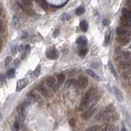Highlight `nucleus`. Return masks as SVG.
<instances>
[{"label": "nucleus", "mask_w": 131, "mask_h": 131, "mask_svg": "<svg viewBox=\"0 0 131 131\" xmlns=\"http://www.w3.org/2000/svg\"><path fill=\"white\" fill-rule=\"evenodd\" d=\"M98 99V96L97 94V90L93 88H89V89L85 93L83 98H82L79 110L82 111V110L87 109L88 107H92L91 106V103H92L93 102H97Z\"/></svg>", "instance_id": "obj_1"}, {"label": "nucleus", "mask_w": 131, "mask_h": 131, "mask_svg": "<svg viewBox=\"0 0 131 131\" xmlns=\"http://www.w3.org/2000/svg\"><path fill=\"white\" fill-rule=\"evenodd\" d=\"M98 106H92L89 107L88 109H86L83 113L81 114V119L83 120H88L92 117L98 111Z\"/></svg>", "instance_id": "obj_2"}, {"label": "nucleus", "mask_w": 131, "mask_h": 131, "mask_svg": "<svg viewBox=\"0 0 131 131\" xmlns=\"http://www.w3.org/2000/svg\"><path fill=\"white\" fill-rule=\"evenodd\" d=\"M46 84L49 88L52 89L53 92H57L59 87V84L56 80V79L53 76H48L46 79Z\"/></svg>", "instance_id": "obj_3"}, {"label": "nucleus", "mask_w": 131, "mask_h": 131, "mask_svg": "<svg viewBox=\"0 0 131 131\" xmlns=\"http://www.w3.org/2000/svg\"><path fill=\"white\" fill-rule=\"evenodd\" d=\"M76 84L79 88H85L87 87L88 85V79L87 78V77L81 76L79 77L78 79H77Z\"/></svg>", "instance_id": "obj_4"}, {"label": "nucleus", "mask_w": 131, "mask_h": 131, "mask_svg": "<svg viewBox=\"0 0 131 131\" xmlns=\"http://www.w3.org/2000/svg\"><path fill=\"white\" fill-rule=\"evenodd\" d=\"M117 41L120 43L121 45L123 46H125L130 43V39L127 34H125V35H120L117 37Z\"/></svg>", "instance_id": "obj_5"}, {"label": "nucleus", "mask_w": 131, "mask_h": 131, "mask_svg": "<svg viewBox=\"0 0 131 131\" xmlns=\"http://www.w3.org/2000/svg\"><path fill=\"white\" fill-rule=\"evenodd\" d=\"M114 125H111L109 123H105L102 125L100 126V129L98 131H116V129H115Z\"/></svg>", "instance_id": "obj_6"}, {"label": "nucleus", "mask_w": 131, "mask_h": 131, "mask_svg": "<svg viewBox=\"0 0 131 131\" xmlns=\"http://www.w3.org/2000/svg\"><path fill=\"white\" fill-rule=\"evenodd\" d=\"M47 57H48V58H49V59L55 60L58 57V52L54 48L49 49L48 52H47Z\"/></svg>", "instance_id": "obj_7"}, {"label": "nucleus", "mask_w": 131, "mask_h": 131, "mask_svg": "<svg viewBox=\"0 0 131 131\" xmlns=\"http://www.w3.org/2000/svg\"><path fill=\"white\" fill-rule=\"evenodd\" d=\"M37 89H38L39 92L44 97H47V98L50 97V93L48 92V90L47 89L46 87L44 85H39L38 87H37Z\"/></svg>", "instance_id": "obj_8"}, {"label": "nucleus", "mask_w": 131, "mask_h": 131, "mask_svg": "<svg viewBox=\"0 0 131 131\" xmlns=\"http://www.w3.org/2000/svg\"><path fill=\"white\" fill-rule=\"evenodd\" d=\"M27 83H28V80L26 79H20V80L17 82V84H16V91H17V92H19V91L22 90L23 88L26 86Z\"/></svg>", "instance_id": "obj_9"}, {"label": "nucleus", "mask_w": 131, "mask_h": 131, "mask_svg": "<svg viewBox=\"0 0 131 131\" xmlns=\"http://www.w3.org/2000/svg\"><path fill=\"white\" fill-rule=\"evenodd\" d=\"M113 91H114L115 96H116V98H117L119 101H123L124 96H123V93H121V91L117 87H116V86H114L113 87Z\"/></svg>", "instance_id": "obj_10"}, {"label": "nucleus", "mask_w": 131, "mask_h": 131, "mask_svg": "<svg viewBox=\"0 0 131 131\" xmlns=\"http://www.w3.org/2000/svg\"><path fill=\"white\" fill-rule=\"evenodd\" d=\"M77 44H78V45L80 46L81 48H85L86 45H87V44H88V40L85 37L81 36L77 39Z\"/></svg>", "instance_id": "obj_11"}, {"label": "nucleus", "mask_w": 131, "mask_h": 131, "mask_svg": "<svg viewBox=\"0 0 131 131\" xmlns=\"http://www.w3.org/2000/svg\"><path fill=\"white\" fill-rule=\"evenodd\" d=\"M116 34H118V36H120V35H125V34H127L128 33H129V30L126 29V28L125 27H117L116 28Z\"/></svg>", "instance_id": "obj_12"}, {"label": "nucleus", "mask_w": 131, "mask_h": 131, "mask_svg": "<svg viewBox=\"0 0 131 131\" xmlns=\"http://www.w3.org/2000/svg\"><path fill=\"white\" fill-rule=\"evenodd\" d=\"M79 27H80V29L83 30L84 32H86L88 30V22H86L85 20L81 21L80 23H79Z\"/></svg>", "instance_id": "obj_13"}, {"label": "nucleus", "mask_w": 131, "mask_h": 131, "mask_svg": "<svg viewBox=\"0 0 131 131\" xmlns=\"http://www.w3.org/2000/svg\"><path fill=\"white\" fill-rule=\"evenodd\" d=\"M12 25L15 29H18L21 25V23H20V19L18 18V16H15L14 17L12 18Z\"/></svg>", "instance_id": "obj_14"}, {"label": "nucleus", "mask_w": 131, "mask_h": 131, "mask_svg": "<svg viewBox=\"0 0 131 131\" xmlns=\"http://www.w3.org/2000/svg\"><path fill=\"white\" fill-rule=\"evenodd\" d=\"M86 73H87L88 76L92 77L93 79H96V80H99L100 78L97 76V74H95V72L94 71H93L92 70H90V69H87L86 70Z\"/></svg>", "instance_id": "obj_15"}, {"label": "nucleus", "mask_w": 131, "mask_h": 131, "mask_svg": "<svg viewBox=\"0 0 131 131\" xmlns=\"http://www.w3.org/2000/svg\"><path fill=\"white\" fill-rule=\"evenodd\" d=\"M122 16H124V17H126V18H131V11H130V9L123 8Z\"/></svg>", "instance_id": "obj_16"}, {"label": "nucleus", "mask_w": 131, "mask_h": 131, "mask_svg": "<svg viewBox=\"0 0 131 131\" xmlns=\"http://www.w3.org/2000/svg\"><path fill=\"white\" fill-rule=\"evenodd\" d=\"M28 96H29V98H30L32 101H39V100H40L39 95L36 94V93H34V92H30Z\"/></svg>", "instance_id": "obj_17"}, {"label": "nucleus", "mask_w": 131, "mask_h": 131, "mask_svg": "<svg viewBox=\"0 0 131 131\" xmlns=\"http://www.w3.org/2000/svg\"><path fill=\"white\" fill-rule=\"evenodd\" d=\"M110 39H111V31L108 30V31L107 32V34H105V39H104V45L105 46H107L109 44Z\"/></svg>", "instance_id": "obj_18"}, {"label": "nucleus", "mask_w": 131, "mask_h": 131, "mask_svg": "<svg viewBox=\"0 0 131 131\" xmlns=\"http://www.w3.org/2000/svg\"><path fill=\"white\" fill-rule=\"evenodd\" d=\"M119 66H120V68L126 69V68H128V67L130 66V63L128 62H126V61H120V62H119Z\"/></svg>", "instance_id": "obj_19"}, {"label": "nucleus", "mask_w": 131, "mask_h": 131, "mask_svg": "<svg viewBox=\"0 0 131 131\" xmlns=\"http://www.w3.org/2000/svg\"><path fill=\"white\" fill-rule=\"evenodd\" d=\"M57 82H58V84H59V85L64 83V81H65V76H64V74L57 75Z\"/></svg>", "instance_id": "obj_20"}, {"label": "nucleus", "mask_w": 131, "mask_h": 131, "mask_svg": "<svg viewBox=\"0 0 131 131\" xmlns=\"http://www.w3.org/2000/svg\"><path fill=\"white\" fill-rule=\"evenodd\" d=\"M108 66H109L110 71H111V72L112 73V75H113V76H114L115 78H117V74H116V70H115L114 66H113V65H112V63H111V62H109V63H108Z\"/></svg>", "instance_id": "obj_21"}, {"label": "nucleus", "mask_w": 131, "mask_h": 131, "mask_svg": "<svg viewBox=\"0 0 131 131\" xmlns=\"http://www.w3.org/2000/svg\"><path fill=\"white\" fill-rule=\"evenodd\" d=\"M100 129V126L98 125H92V126H89L88 127L85 131H98Z\"/></svg>", "instance_id": "obj_22"}, {"label": "nucleus", "mask_w": 131, "mask_h": 131, "mask_svg": "<svg viewBox=\"0 0 131 131\" xmlns=\"http://www.w3.org/2000/svg\"><path fill=\"white\" fill-rule=\"evenodd\" d=\"M85 9L84 7H79L76 10V15H78V16H80V15H83L84 13H85Z\"/></svg>", "instance_id": "obj_23"}, {"label": "nucleus", "mask_w": 131, "mask_h": 131, "mask_svg": "<svg viewBox=\"0 0 131 131\" xmlns=\"http://www.w3.org/2000/svg\"><path fill=\"white\" fill-rule=\"evenodd\" d=\"M87 52H88L87 48H81L80 50L79 51V55L80 56V57H85V56L87 54Z\"/></svg>", "instance_id": "obj_24"}, {"label": "nucleus", "mask_w": 131, "mask_h": 131, "mask_svg": "<svg viewBox=\"0 0 131 131\" xmlns=\"http://www.w3.org/2000/svg\"><path fill=\"white\" fill-rule=\"evenodd\" d=\"M15 70L14 69H10L9 71L7 72V76H8L9 78H12V77L15 76Z\"/></svg>", "instance_id": "obj_25"}, {"label": "nucleus", "mask_w": 131, "mask_h": 131, "mask_svg": "<svg viewBox=\"0 0 131 131\" xmlns=\"http://www.w3.org/2000/svg\"><path fill=\"white\" fill-rule=\"evenodd\" d=\"M21 3L25 6H30L32 3V0H20Z\"/></svg>", "instance_id": "obj_26"}, {"label": "nucleus", "mask_w": 131, "mask_h": 131, "mask_svg": "<svg viewBox=\"0 0 131 131\" xmlns=\"http://www.w3.org/2000/svg\"><path fill=\"white\" fill-rule=\"evenodd\" d=\"M40 5H41L42 8L44 9V10H46V9L48 8V3H47V2L45 1V0H41Z\"/></svg>", "instance_id": "obj_27"}, {"label": "nucleus", "mask_w": 131, "mask_h": 131, "mask_svg": "<svg viewBox=\"0 0 131 131\" xmlns=\"http://www.w3.org/2000/svg\"><path fill=\"white\" fill-rule=\"evenodd\" d=\"M61 19H62V21H67L70 19V16L68 15V14H66V13H63L62 16H61Z\"/></svg>", "instance_id": "obj_28"}, {"label": "nucleus", "mask_w": 131, "mask_h": 131, "mask_svg": "<svg viewBox=\"0 0 131 131\" xmlns=\"http://www.w3.org/2000/svg\"><path fill=\"white\" fill-rule=\"evenodd\" d=\"M123 56L125 59H130L131 58V53H129V52H125L123 53Z\"/></svg>", "instance_id": "obj_29"}, {"label": "nucleus", "mask_w": 131, "mask_h": 131, "mask_svg": "<svg viewBox=\"0 0 131 131\" xmlns=\"http://www.w3.org/2000/svg\"><path fill=\"white\" fill-rule=\"evenodd\" d=\"M39 73H40V66H38V67L36 68V70L34 71V76H38Z\"/></svg>", "instance_id": "obj_30"}, {"label": "nucleus", "mask_w": 131, "mask_h": 131, "mask_svg": "<svg viewBox=\"0 0 131 131\" xmlns=\"http://www.w3.org/2000/svg\"><path fill=\"white\" fill-rule=\"evenodd\" d=\"M13 128H14V130L15 131H17L18 130L20 129V126H19V124H18L17 121H16L15 124H14V126H13Z\"/></svg>", "instance_id": "obj_31"}, {"label": "nucleus", "mask_w": 131, "mask_h": 131, "mask_svg": "<svg viewBox=\"0 0 131 131\" xmlns=\"http://www.w3.org/2000/svg\"><path fill=\"white\" fill-rule=\"evenodd\" d=\"M102 24H103V25H105V26H108V25H110V20L104 19L103 22H102Z\"/></svg>", "instance_id": "obj_32"}, {"label": "nucleus", "mask_w": 131, "mask_h": 131, "mask_svg": "<svg viewBox=\"0 0 131 131\" xmlns=\"http://www.w3.org/2000/svg\"><path fill=\"white\" fill-rule=\"evenodd\" d=\"M74 84H75V80H74V79H70V80L67 81V83H66V86L72 85H74Z\"/></svg>", "instance_id": "obj_33"}, {"label": "nucleus", "mask_w": 131, "mask_h": 131, "mask_svg": "<svg viewBox=\"0 0 131 131\" xmlns=\"http://www.w3.org/2000/svg\"><path fill=\"white\" fill-rule=\"evenodd\" d=\"M11 57H8L6 58V60H5V65H8L9 63L11 62Z\"/></svg>", "instance_id": "obj_34"}, {"label": "nucleus", "mask_w": 131, "mask_h": 131, "mask_svg": "<svg viewBox=\"0 0 131 131\" xmlns=\"http://www.w3.org/2000/svg\"><path fill=\"white\" fill-rule=\"evenodd\" d=\"M126 4L130 7V8H131V0H127V2H126Z\"/></svg>", "instance_id": "obj_35"}, {"label": "nucleus", "mask_w": 131, "mask_h": 131, "mask_svg": "<svg viewBox=\"0 0 131 131\" xmlns=\"http://www.w3.org/2000/svg\"><path fill=\"white\" fill-rule=\"evenodd\" d=\"M58 32H59V30H56V31L54 32V35H53V36H54V37H57V33H58Z\"/></svg>", "instance_id": "obj_36"}, {"label": "nucleus", "mask_w": 131, "mask_h": 131, "mask_svg": "<svg viewBox=\"0 0 131 131\" xmlns=\"http://www.w3.org/2000/svg\"><path fill=\"white\" fill-rule=\"evenodd\" d=\"M16 45L14 46V47H12V48H11V52H13V53H15L16 52Z\"/></svg>", "instance_id": "obj_37"}, {"label": "nucleus", "mask_w": 131, "mask_h": 131, "mask_svg": "<svg viewBox=\"0 0 131 131\" xmlns=\"http://www.w3.org/2000/svg\"><path fill=\"white\" fill-rule=\"evenodd\" d=\"M121 131H126V129L125 127H122L121 128Z\"/></svg>", "instance_id": "obj_38"}, {"label": "nucleus", "mask_w": 131, "mask_h": 131, "mask_svg": "<svg viewBox=\"0 0 131 131\" xmlns=\"http://www.w3.org/2000/svg\"><path fill=\"white\" fill-rule=\"evenodd\" d=\"M130 50H131V45H130Z\"/></svg>", "instance_id": "obj_39"}, {"label": "nucleus", "mask_w": 131, "mask_h": 131, "mask_svg": "<svg viewBox=\"0 0 131 131\" xmlns=\"http://www.w3.org/2000/svg\"><path fill=\"white\" fill-rule=\"evenodd\" d=\"M130 74H131V70H130Z\"/></svg>", "instance_id": "obj_40"}]
</instances>
